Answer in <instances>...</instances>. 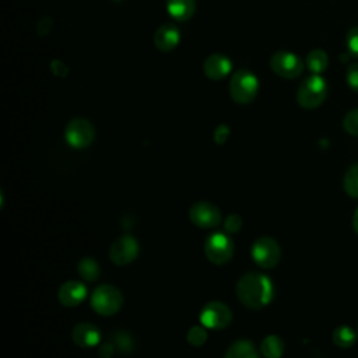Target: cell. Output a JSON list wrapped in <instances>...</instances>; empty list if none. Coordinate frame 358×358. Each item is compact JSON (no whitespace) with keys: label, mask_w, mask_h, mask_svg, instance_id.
Here are the masks:
<instances>
[{"label":"cell","mask_w":358,"mask_h":358,"mask_svg":"<svg viewBox=\"0 0 358 358\" xmlns=\"http://www.w3.org/2000/svg\"><path fill=\"white\" fill-rule=\"evenodd\" d=\"M64 137L71 147L85 148L92 143L95 137V130L90 120L84 117H74L67 123Z\"/></svg>","instance_id":"cell-6"},{"label":"cell","mask_w":358,"mask_h":358,"mask_svg":"<svg viewBox=\"0 0 358 358\" xmlns=\"http://www.w3.org/2000/svg\"><path fill=\"white\" fill-rule=\"evenodd\" d=\"M180 35L173 24L161 25L154 35V45L161 52H169L179 43Z\"/></svg>","instance_id":"cell-15"},{"label":"cell","mask_w":358,"mask_h":358,"mask_svg":"<svg viewBox=\"0 0 358 358\" xmlns=\"http://www.w3.org/2000/svg\"><path fill=\"white\" fill-rule=\"evenodd\" d=\"M138 243L136 238L130 235H122L109 248V259L116 266L130 264L138 255Z\"/></svg>","instance_id":"cell-10"},{"label":"cell","mask_w":358,"mask_h":358,"mask_svg":"<svg viewBox=\"0 0 358 358\" xmlns=\"http://www.w3.org/2000/svg\"><path fill=\"white\" fill-rule=\"evenodd\" d=\"M115 345V348L119 351V352H124V354H129L133 348V343H131V338L130 336L126 333V331H116L113 333L112 336V340H110Z\"/></svg>","instance_id":"cell-23"},{"label":"cell","mask_w":358,"mask_h":358,"mask_svg":"<svg viewBox=\"0 0 358 358\" xmlns=\"http://www.w3.org/2000/svg\"><path fill=\"white\" fill-rule=\"evenodd\" d=\"M224 228L227 232H238L242 228V218L238 214H231L224 221Z\"/></svg>","instance_id":"cell-27"},{"label":"cell","mask_w":358,"mask_h":358,"mask_svg":"<svg viewBox=\"0 0 358 358\" xmlns=\"http://www.w3.org/2000/svg\"><path fill=\"white\" fill-rule=\"evenodd\" d=\"M327 64H329V57L326 52L322 49L310 50L306 56V66L313 74H320L322 71H324Z\"/></svg>","instance_id":"cell-19"},{"label":"cell","mask_w":358,"mask_h":358,"mask_svg":"<svg viewBox=\"0 0 358 358\" xmlns=\"http://www.w3.org/2000/svg\"><path fill=\"white\" fill-rule=\"evenodd\" d=\"M352 228H354L355 234L358 235V208L355 210V213H354V217H352Z\"/></svg>","instance_id":"cell-31"},{"label":"cell","mask_w":358,"mask_h":358,"mask_svg":"<svg viewBox=\"0 0 358 358\" xmlns=\"http://www.w3.org/2000/svg\"><path fill=\"white\" fill-rule=\"evenodd\" d=\"M326 95H327L326 81L319 74H313L310 77H306L301 83L296 92V101L305 109H315L323 103V101L326 99Z\"/></svg>","instance_id":"cell-2"},{"label":"cell","mask_w":358,"mask_h":358,"mask_svg":"<svg viewBox=\"0 0 358 358\" xmlns=\"http://www.w3.org/2000/svg\"><path fill=\"white\" fill-rule=\"evenodd\" d=\"M257 88H259L257 77L246 69H241L235 71V74L229 81L231 98L238 103H248L253 101V98L257 94Z\"/></svg>","instance_id":"cell-4"},{"label":"cell","mask_w":358,"mask_h":358,"mask_svg":"<svg viewBox=\"0 0 358 358\" xmlns=\"http://www.w3.org/2000/svg\"><path fill=\"white\" fill-rule=\"evenodd\" d=\"M204 253L214 264H225L234 255V243L229 236L222 232L211 234L204 243Z\"/></svg>","instance_id":"cell-5"},{"label":"cell","mask_w":358,"mask_h":358,"mask_svg":"<svg viewBox=\"0 0 358 358\" xmlns=\"http://www.w3.org/2000/svg\"><path fill=\"white\" fill-rule=\"evenodd\" d=\"M77 271L78 274L87 280V281H95L98 277H99V273H101V268H99V264L95 259L92 257H84L78 262L77 264Z\"/></svg>","instance_id":"cell-21"},{"label":"cell","mask_w":358,"mask_h":358,"mask_svg":"<svg viewBox=\"0 0 358 358\" xmlns=\"http://www.w3.org/2000/svg\"><path fill=\"white\" fill-rule=\"evenodd\" d=\"M71 338L78 347L88 348V347H94V345L99 344L101 331L95 324L81 322L74 326V329L71 331Z\"/></svg>","instance_id":"cell-13"},{"label":"cell","mask_w":358,"mask_h":358,"mask_svg":"<svg viewBox=\"0 0 358 358\" xmlns=\"http://www.w3.org/2000/svg\"><path fill=\"white\" fill-rule=\"evenodd\" d=\"M166 10L173 20L187 21L196 10V3L194 0H166Z\"/></svg>","instance_id":"cell-16"},{"label":"cell","mask_w":358,"mask_h":358,"mask_svg":"<svg viewBox=\"0 0 358 358\" xmlns=\"http://www.w3.org/2000/svg\"><path fill=\"white\" fill-rule=\"evenodd\" d=\"M232 319V312L228 305L214 301L203 306L200 312V322L206 329L221 330L225 329Z\"/></svg>","instance_id":"cell-8"},{"label":"cell","mask_w":358,"mask_h":358,"mask_svg":"<svg viewBox=\"0 0 358 358\" xmlns=\"http://www.w3.org/2000/svg\"><path fill=\"white\" fill-rule=\"evenodd\" d=\"M343 186L345 193L350 197L358 199V162L351 165L345 175H344V180H343Z\"/></svg>","instance_id":"cell-22"},{"label":"cell","mask_w":358,"mask_h":358,"mask_svg":"<svg viewBox=\"0 0 358 358\" xmlns=\"http://www.w3.org/2000/svg\"><path fill=\"white\" fill-rule=\"evenodd\" d=\"M355 331L350 327V326H338L334 329L333 334H331V338H333V343L337 345V347H341V348H350L354 345L355 343Z\"/></svg>","instance_id":"cell-20"},{"label":"cell","mask_w":358,"mask_h":358,"mask_svg":"<svg viewBox=\"0 0 358 358\" xmlns=\"http://www.w3.org/2000/svg\"><path fill=\"white\" fill-rule=\"evenodd\" d=\"M113 1H120V0H113Z\"/></svg>","instance_id":"cell-32"},{"label":"cell","mask_w":358,"mask_h":358,"mask_svg":"<svg viewBox=\"0 0 358 358\" xmlns=\"http://www.w3.org/2000/svg\"><path fill=\"white\" fill-rule=\"evenodd\" d=\"M87 296V287L80 281H66L57 289V299L66 308L80 305Z\"/></svg>","instance_id":"cell-12"},{"label":"cell","mask_w":358,"mask_h":358,"mask_svg":"<svg viewBox=\"0 0 358 358\" xmlns=\"http://www.w3.org/2000/svg\"><path fill=\"white\" fill-rule=\"evenodd\" d=\"M357 333H358V330H357Z\"/></svg>","instance_id":"cell-33"},{"label":"cell","mask_w":358,"mask_h":358,"mask_svg":"<svg viewBox=\"0 0 358 358\" xmlns=\"http://www.w3.org/2000/svg\"><path fill=\"white\" fill-rule=\"evenodd\" d=\"M347 46L352 56L358 57V25L347 32Z\"/></svg>","instance_id":"cell-26"},{"label":"cell","mask_w":358,"mask_h":358,"mask_svg":"<svg viewBox=\"0 0 358 358\" xmlns=\"http://www.w3.org/2000/svg\"><path fill=\"white\" fill-rule=\"evenodd\" d=\"M189 220L199 228L210 229L221 222V213L208 201H197L189 208Z\"/></svg>","instance_id":"cell-11"},{"label":"cell","mask_w":358,"mask_h":358,"mask_svg":"<svg viewBox=\"0 0 358 358\" xmlns=\"http://www.w3.org/2000/svg\"><path fill=\"white\" fill-rule=\"evenodd\" d=\"M344 130L351 136H358V108L347 112L343 119Z\"/></svg>","instance_id":"cell-25"},{"label":"cell","mask_w":358,"mask_h":358,"mask_svg":"<svg viewBox=\"0 0 358 358\" xmlns=\"http://www.w3.org/2000/svg\"><path fill=\"white\" fill-rule=\"evenodd\" d=\"M186 340L190 345L193 347H200L206 343L207 340V331L204 326H193L189 329L186 334Z\"/></svg>","instance_id":"cell-24"},{"label":"cell","mask_w":358,"mask_h":358,"mask_svg":"<svg viewBox=\"0 0 358 358\" xmlns=\"http://www.w3.org/2000/svg\"><path fill=\"white\" fill-rule=\"evenodd\" d=\"M228 136H229V129H228L227 124H220V126L215 129V131H214V140H215L217 144L225 143L227 138H228Z\"/></svg>","instance_id":"cell-29"},{"label":"cell","mask_w":358,"mask_h":358,"mask_svg":"<svg viewBox=\"0 0 358 358\" xmlns=\"http://www.w3.org/2000/svg\"><path fill=\"white\" fill-rule=\"evenodd\" d=\"M347 83L351 90L358 92V63H352L347 69Z\"/></svg>","instance_id":"cell-28"},{"label":"cell","mask_w":358,"mask_h":358,"mask_svg":"<svg viewBox=\"0 0 358 358\" xmlns=\"http://www.w3.org/2000/svg\"><path fill=\"white\" fill-rule=\"evenodd\" d=\"M113 350H115V345L112 341L102 343L98 348V354L101 358H110L113 355Z\"/></svg>","instance_id":"cell-30"},{"label":"cell","mask_w":358,"mask_h":358,"mask_svg":"<svg viewBox=\"0 0 358 358\" xmlns=\"http://www.w3.org/2000/svg\"><path fill=\"white\" fill-rule=\"evenodd\" d=\"M231 60L225 55L214 53L204 60V73L210 80H222L231 71Z\"/></svg>","instance_id":"cell-14"},{"label":"cell","mask_w":358,"mask_h":358,"mask_svg":"<svg viewBox=\"0 0 358 358\" xmlns=\"http://www.w3.org/2000/svg\"><path fill=\"white\" fill-rule=\"evenodd\" d=\"M224 358H259L255 345L249 340H238L229 345Z\"/></svg>","instance_id":"cell-17"},{"label":"cell","mask_w":358,"mask_h":358,"mask_svg":"<svg viewBox=\"0 0 358 358\" xmlns=\"http://www.w3.org/2000/svg\"><path fill=\"white\" fill-rule=\"evenodd\" d=\"M270 67L277 76L282 78H295L302 73L303 63L295 53L281 50L271 56Z\"/></svg>","instance_id":"cell-9"},{"label":"cell","mask_w":358,"mask_h":358,"mask_svg":"<svg viewBox=\"0 0 358 358\" xmlns=\"http://www.w3.org/2000/svg\"><path fill=\"white\" fill-rule=\"evenodd\" d=\"M252 257L260 267L271 268L281 257L280 245L270 236H262L252 246Z\"/></svg>","instance_id":"cell-7"},{"label":"cell","mask_w":358,"mask_h":358,"mask_svg":"<svg viewBox=\"0 0 358 358\" xmlns=\"http://www.w3.org/2000/svg\"><path fill=\"white\" fill-rule=\"evenodd\" d=\"M260 352L266 358H280L284 352V343L278 336H267L260 344Z\"/></svg>","instance_id":"cell-18"},{"label":"cell","mask_w":358,"mask_h":358,"mask_svg":"<svg viewBox=\"0 0 358 358\" xmlns=\"http://www.w3.org/2000/svg\"><path fill=\"white\" fill-rule=\"evenodd\" d=\"M235 291L239 302L250 309H259L267 305L274 292L271 280L260 273H248L242 275Z\"/></svg>","instance_id":"cell-1"},{"label":"cell","mask_w":358,"mask_h":358,"mask_svg":"<svg viewBox=\"0 0 358 358\" xmlns=\"http://www.w3.org/2000/svg\"><path fill=\"white\" fill-rule=\"evenodd\" d=\"M123 303L122 292L110 284H103L96 287L91 294L92 309L102 316L115 315Z\"/></svg>","instance_id":"cell-3"}]
</instances>
